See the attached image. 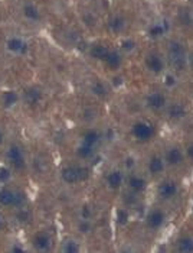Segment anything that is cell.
Segmentation results:
<instances>
[{
  "mask_svg": "<svg viewBox=\"0 0 193 253\" xmlns=\"http://www.w3.org/2000/svg\"><path fill=\"white\" fill-rule=\"evenodd\" d=\"M146 104L152 110H163L167 106V98L160 91H153L146 97Z\"/></svg>",
  "mask_w": 193,
  "mask_h": 253,
  "instance_id": "7c38bea8",
  "label": "cell"
},
{
  "mask_svg": "<svg viewBox=\"0 0 193 253\" xmlns=\"http://www.w3.org/2000/svg\"><path fill=\"white\" fill-rule=\"evenodd\" d=\"M22 16L23 19L31 22V23H39L42 20V13H40V9L38 7L36 3H33L32 0H26L23 4H22Z\"/></svg>",
  "mask_w": 193,
  "mask_h": 253,
  "instance_id": "ba28073f",
  "label": "cell"
},
{
  "mask_svg": "<svg viewBox=\"0 0 193 253\" xmlns=\"http://www.w3.org/2000/svg\"><path fill=\"white\" fill-rule=\"evenodd\" d=\"M135 46V42L133 39H124L123 42H121V48L123 49H127V51H130V49H134Z\"/></svg>",
  "mask_w": 193,
  "mask_h": 253,
  "instance_id": "f546056e",
  "label": "cell"
},
{
  "mask_svg": "<svg viewBox=\"0 0 193 253\" xmlns=\"http://www.w3.org/2000/svg\"><path fill=\"white\" fill-rule=\"evenodd\" d=\"M61 251H62V252L74 253V252H79V251H81V248H79V245H78L77 240H74V239H66V240L62 243Z\"/></svg>",
  "mask_w": 193,
  "mask_h": 253,
  "instance_id": "484cf974",
  "label": "cell"
},
{
  "mask_svg": "<svg viewBox=\"0 0 193 253\" xmlns=\"http://www.w3.org/2000/svg\"><path fill=\"white\" fill-rule=\"evenodd\" d=\"M59 176L64 184L66 185H77L81 182H85L91 176V169L85 165H66L61 169Z\"/></svg>",
  "mask_w": 193,
  "mask_h": 253,
  "instance_id": "7a4b0ae2",
  "label": "cell"
},
{
  "mask_svg": "<svg viewBox=\"0 0 193 253\" xmlns=\"http://www.w3.org/2000/svg\"><path fill=\"white\" fill-rule=\"evenodd\" d=\"M129 217H130V214H129V211L127 210H124V209H120L118 211H117V218H118V223L123 226V224H126L127 221H129Z\"/></svg>",
  "mask_w": 193,
  "mask_h": 253,
  "instance_id": "f1b7e54d",
  "label": "cell"
},
{
  "mask_svg": "<svg viewBox=\"0 0 193 253\" xmlns=\"http://www.w3.org/2000/svg\"><path fill=\"white\" fill-rule=\"evenodd\" d=\"M177 249L180 252H193V239L189 236H185L182 237L179 242H177Z\"/></svg>",
  "mask_w": 193,
  "mask_h": 253,
  "instance_id": "d4e9b609",
  "label": "cell"
},
{
  "mask_svg": "<svg viewBox=\"0 0 193 253\" xmlns=\"http://www.w3.org/2000/svg\"><path fill=\"white\" fill-rule=\"evenodd\" d=\"M166 32H167V23H166V22H161V23H153V25L149 28V31H147L149 37L153 39L161 38Z\"/></svg>",
  "mask_w": 193,
  "mask_h": 253,
  "instance_id": "603a6c76",
  "label": "cell"
},
{
  "mask_svg": "<svg viewBox=\"0 0 193 253\" xmlns=\"http://www.w3.org/2000/svg\"><path fill=\"white\" fill-rule=\"evenodd\" d=\"M1 227H3V215L0 213V230H1Z\"/></svg>",
  "mask_w": 193,
  "mask_h": 253,
  "instance_id": "d590c367",
  "label": "cell"
},
{
  "mask_svg": "<svg viewBox=\"0 0 193 253\" xmlns=\"http://www.w3.org/2000/svg\"><path fill=\"white\" fill-rule=\"evenodd\" d=\"M43 97H45V96H43V91H42L39 87H35V85L26 88V91H25V94H23L25 103H26L29 107H32V109L40 106L42 101H43Z\"/></svg>",
  "mask_w": 193,
  "mask_h": 253,
  "instance_id": "30bf717a",
  "label": "cell"
},
{
  "mask_svg": "<svg viewBox=\"0 0 193 253\" xmlns=\"http://www.w3.org/2000/svg\"><path fill=\"white\" fill-rule=\"evenodd\" d=\"M186 113H188V110L182 103H174V104H170L167 107V115L172 120H180L186 116Z\"/></svg>",
  "mask_w": 193,
  "mask_h": 253,
  "instance_id": "44dd1931",
  "label": "cell"
},
{
  "mask_svg": "<svg viewBox=\"0 0 193 253\" xmlns=\"http://www.w3.org/2000/svg\"><path fill=\"white\" fill-rule=\"evenodd\" d=\"M99 140H101V135H99V132H96V129H90L82 135V143L87 146H91V148H96L99 143Z\"/></svg>",
  "mask_w": 193,
  "mask_h": 253,
  "instance_id": "7402d4cb",
  "label": "cell"
},
{
  "mask_svg": "<svg viewBox=\"0 0 193 253\" xmlns=\"http://www.w3.org/2000/svg\"><path fill=\"white\" fill-rule=\"evenodd\" d=\"M19 100V93L16 90H3L1 94H0V104L6 110H10V109L16 107Z\"/></svg>",
  "mask_w": 193,
  "mask_h": 253,
  "instance_id": "4fadbf2b",
  "label": "cell"
},
{
  "mask_svg": "<svg viewBox=\"0 0 193 253\" xmlns=\"http://www.w3.org/2000/svg\"><path fill=\"white\" fill-rule=\"evenodd\" d=\"M177 193H179V185H177V182L170 181V179L163 181V182L159 185V191H157L160 200H163V201H170V200H173L174 197L177 195Z\"/></svg>",
  "mask_w": 193,
  "mask_h": 253,
  "instance_id": "9c48e42d",
  "label": "cell"
},
{
  "mask_svg": "<svg viewBox=\"0 0 193 253\" xmlns=\"http://www.w3.org/2000/svg\"><path fill=\"white\" fill-rule=\"evenodd\" d=\"M23 203V195L13 190L7 184L0 185V207L1 209H16Z\"/></svg>",
  "mask_w": 193,
  "mask_h": 253,
  "instance_id": "277c9868",
  "label": "cell"
},
{
  "mask_svg": "<svg viewBox=\"0 0 193 253\" xmlns=\"http://www.w3.org/2000/svg\"><path fill=\"white\" fill-rule=\"evenodd\" d=\"M32 245L36 251L40 252H48L52 249V245H54V237L52 234L46 230H38L36 233L33 234L32 237Z\"/></svg>",
  "mask_w": 193,
  "mask_h": 253,
  "instance_id": "52a82bcc",
  "label": "cell"
},
{
  "mask_svg": "<svg viewBox=\"0 0 193 253\" xmlns=\"http://www.w3.org/2000/svg\"><path fill=\"white\" fill-rule=\"evenodd\" d=\"M166 168V161L159 155H153L149 161V165H147V169H149V174L150 175H160Z\"/></svg>",
  "mask_w": 193,
  "mask_h": 253,
  "instance_id": "ac0fdd59",
  "label": "cell"
},
{
  "mask_svg": "<svg viewBox=\"0 0 193 253\" xmlns=\"http://www.w3.org/2000/svg\"><path fill=\"white\" fill-rule=\"evenodd\" d=\"M164 221H166V214H164V211H161L159 209L152 210L147 215V226L152 230H159L164 224Z\"/></svg>",
  "mask_w": 193,
  "mask_h": 253,
  "instance_id": "5bb4252c",
  "label": "cell"
},
{
  "mask_svg": "<svg viewBox=\"0 0 193 253\" xmlns=\"http://www.w3.org/2000/svg\"><path fill=\"white\" fill-rule=\"evenodd\" d=\"M4 48L9 54L15 57H25L29 52V43L28 41L18 35H12L4 41Z\"/></svg>",
  "mask_w": 193,
  "mask_h": 253,
  "instance_id": "8992f818",
  "label": "cell"
},
{
  "mask_svg": "<svg viewBox=\"0 0 193 253\" xmlns=\"http://www.w3.org/2000/svg\"><path fill=\"white\" fill-rule=\"evenodd\" d=\"M4 140H6V132L3 130V127L0 126V146L4 143Z\"/></svg>",
  "mask_w": 193,
  "mask_h": 253,
  "instance_id": "d6a6232c",
  "label": "cell"
},
{
  "mask_svg": "<svg viewBox=\"0 0 193 253\" xmlns=\"http://www.w3.org/2000/svg\"><path fill=\"white\" fill-rule=\"evenodd\" d=\"M6 164L13 169V172H22L28 168V156L25 149L18 145L12 143L6 149Z\"/></svg>",
  "mask_w": 193,
  "mask_h": 253,
  "instance_id": "3957f363",
  "label": "cell"
},
{
  "mask_svg": "<svg viewBox=\"0 0 193 253\" xmlns=\"http://www.w3.org/2000/svg\"><path fill=\"white\" fill-rule=\"evenodd\" d=\"M105 184L110 190L117 191L123 187L124 184V174L120 169H113L108 175L105 176Z\"/></svg>",
  "mask_w": 193,
  "mask_h": 253,
  "instance_id": "9a60e30c",
  "label": "cell"
},
{
  "mask_svg": "<svg viewBox=\"0 0 193 253\" xmlns=\"http://www.w3.org/2000/svg\"><path fill=\"white\" fill-rule=\"evenodd\" d=\"M126 26H127L126 19H124L121 15H114V16H111L110 20H108V23H107V29H108L111 34H114V35L123 34L124 29H126Z\"/></svg>",
  "mask_w": 193,
  "mask_h": 253,
  "instance_id": "e0dca14e",
  "label": "cell"
},
{
  "mask_svg": "<svg viewBox=\"0 0 193 253\" xmlns=\"http://www.w3.org/2000/svg\"><path fill=\"white\" fill-rule=\"evenodd\" d=\"M93 155H94V148H91V146H87V145L81 143V146L78 148V156H79L81 159L87 161V159H90Z\"/></svg>",
  "mask_w": 193,
  "mask_h": 253,
  "instance_id": "4316f807",
  "label": "cell"
},
{
  "mask_svg": "<svg viewBox=\"0 0 193 253\" xmlns=\"http://www.w3.org/2000/svg\"><path fill=\"white\" fill-rule=\"evenodd\" d=\"M155 126L152 123H149V122L138 120L131 126V136L134 137L137 142H141V143L150 142L155 137Z\"/></svg>",
  "mask_w": 193,
  "mask_h": 253,
  "instance_id": "5b68a950",
  "label": "cell"
},
{
  "mask_svg": "<svg viewBox=\"0 0 193 253\" xmlns=\"http://www.w3.org/2000/svg\"><path fill=\"white\" fill-rule=\"evenodd\" d=\"M185 57H186V54H185V48L182 46V43L172 42V45H170V58L173 61L174 65L182 67L185 64V61H186Z\"/></svg>",
  "mask_w": 193,
  "mask_h": 253,
  "instance_id": "2e32d148",
  "label": "cell"
},
{
  "mask_svg": "<svg viewBox=\"0 0 193 253\" xmlns=\"http://www.w3.org/2000/svg\"><path fill=\"white\" fill-rule=\"evenodd\" d=\"M12 252H23L25 251V248H22V246H18V245H15L12 249H10Z\"/></svg>",
  "mask_w": 193,
  "mask_h": 253,
  "instance_id": "e575fe53",
  "label": "cell"
},
{
  "mask_svg": "<svg viewBox=\"0 0 193 253\" xmlns=\"http://www.w3.org/2000/svg\"><path fill=\"white\" fill-rule=\"evenodd\" d=\"M12 175H13V169L7 164L0 165V185L9 184V181L12 179Z\"/></svg>",
  "mask_w": 193,
  "mask_h": 253,
  "instance_id": "cb8c5ba5",
  "label": "cell"
},
{
  "mask_svg": "<svg viewBox=\"0 0 193 253\" xmlns=\"http://www.w3.org/2000/svg\"><path fill=\"white\" fill-rule=\"evenodd\" d=\"M186 154L189 156V159L193 161V143H191L189 146H188V149H186Z\"/></svg>",
  "mask_w": 193,
  "mask_h": 253,
  "instance_id": "836d02e7",
  "label": "cell"
},
{
  "mask_svg": "<svg viewBox=\"0 0 193 253\" xmlns=\"http://www.w3.org/2000/svg\"><path fill=\"white\" fill-rule=\"evenodd\" d=\"M127 185H129V188H130L133 193H141V191L146 190L147 182H146V179L141 175H138V174H131V175L129 176V179H127Z\"/></svg>",
  "mask_w": 193,
  "mask_h": 253,
  "instance_id": "ffe728a7",
  "label": "cell"
},
{
  "mask_svg": "<svg viewBox=\"0 0 193 253\" xmlns=\"http://www.w3.org/2000/svg\"><path fill=\"white\" fill-rule=\"evenodd\" d=\"M183 159H185V155H183L182 149H180V148H177V146L170 148V149L167 151V154H166V158H164L166 164H167V165H170V167L182 165V164H183Z\"/></svg>",
  "mask_w": 193,
  "mask_h": 253,
  "instance_id": "d6986e66",
  "label": "cell"
},
{
  "mask_svg": "<svg viewBox=\"0 0 193 253\" xmlns=\"http://www.w3.org/2000/svg\"><path fill=\"white\" fill-rule=\"evenodd\" d=\"M166 80H167V81H166V84H167V85H170V87H173L174 84H176V78H174L173 76H166Z\"/></svg>",
  "mask_w": 193,
  "mask_h": 253,
  "instance_id": "1f68e13d",
  "label": "cell"
},
{
  "mask_svg": "<svg viewBox=\"0 0 193 253\" xmlns=\"http://www.w3.org/2000/svg\"><path fill=\"white\" fill-rule=\"evenodd\" d=\"M144 64H146V68L153 74H161L164 71V59L155 52H152L146 57Z\"/></svg>",
  "mask_w": 193,
  "mask_h": 253,
  "instance_id": "8fae6325",
  "label": "cell"
},
{
  "mask_svg": "<svg viewBox=\"0 0 193 253\" xmlns=\"http://www.w3.org/2000/svg\"><path fill=\"white\" fill-rule=\"evenodd\" d=\"M81 217H82V220H90L91 211H90V207H88V206H84V207H82V210H81Z\"/></svg>",
  "mask_w": 193,
  "mask_h": 253,
  "instance_id": "4dcf8cb0",
  "label": "cell"
},
{
  "mask_svg": "<svg viewBox=\"0 0 193 253\" xmlns=\"http://www.w3.org/2000/svg\"><path fill=\"white\" fill-rule=\"evenodd\" d=\"M90 55H91V58L102 62L107 68H110L113 71L118 70L123 62L121 54L118 51L108 48L105 45H101V43H96L90 48Z\"/></svg>",
  "mask_w": 193,
  "mask_h": 253,
  "instance_id": "6da1fadb",
  "label": "cell"
},
{
  "mask_svg": "<svg viewBox=\"0 0 193 253\" xmlns=\"http://www.w3.org/2000/svg\"><path fill=\"white\" fill-rule=\"evenodd\" d=\"M91 91L96 94V96H99V97H104L107 94V87L102 81H96L91 87Z\"/></svg>",
  "mask_w": 193,
  "mask_h": 253,
  "instance_id": "83f0119b",
  "label": "cell"
}]
</instances>
